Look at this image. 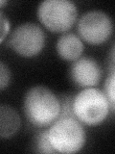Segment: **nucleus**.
Returning a JSON list of instances; mask_svg holds the SVG:
<instances>
[{"label": "nucleus", "instance_id": "obj_3", "mask_svg": "<svg viewBox=\"0 0 115 154\" xmlns=\"http://www.w3.org/2000/svg\"><path fill=\"white\" fill-rule=\"evenodd\" d=\"M76 119L86 126H97L108 118L109 102L105 93L96 88H86L77 94L72 101Z\"/></svg>", "mask_w": 115, "mask_h": 154}, {"label": "nucleus", "instance_id": "obj_12", "mask_svg": "<svg viewBox=\"0 0 115 154\" xmlns=\"http://www.w3.org/2000/svg\"><path fill=\"white\" fill-rule=\"evenodd\" d=\"M11 71L3 62L0 63V89L5 90L9 86L11 81Z\"/></svg>", "mask_w": 115, "mask_h": 154}, {"label": "nucleus", "instance_id": "obj_8", "mask_svg": "<svg viewBox=\"0 0 115 154\" xmlns=\"http://www.w3.org/2000/svg\"><path fill=\"white\" fill-rule=\"evenodd\" d=\"M81 38L74 33H64L57 42V53L62 60L74 62L81 58L84 52Z\"/></svg>", "mask_w": 115, "mask_h": 154}, {"label": "nucleus", "instance_id": "obj_10", "mask_svg": "<svg viewBox=\"0 0 115 154\" xmlns=\"http://www.w3.org/2000/svg\"><path fill=\"white\" fill-rule=\"evenodd\" d=\"M104 93L109 102L110 109L115 111V66H111L109 73L105 81Z\"/></svg>", "mask_w": 115, "mask_h": 154}, {"label": "nucleus", "instance_id": "obj_7", "mask_svg": "<svg viewBox=\"0 0 115 154\" xmlns=\"http://www.w3.org/2000/svg\"><path fill=\"white\" fill-rule=\"evenodd\" d=\"M102 77V69L91 57H81L73 62L70 67V78L81 88H94Z\"/></svg>", "mask_w": 115, "mask_h": 154}, {"label": "nucleus", "instance_id": "obj_4", "mask_svg": "<svg viewBox=\"0 0 115 154\" xmlns=\"http://www.w3.org/2000/svg\"><path fill=\"white\" fill-rule=\"evenodd\" d=\"M77 17L78 9L69 0H45L37 7V18L54 33H66L74 25Z\"/></svg>", "mask_w": 115, "mask_h": 154}, {"label": "nucleus", "instance_id": "obj_2", "mask_svg": "<svg viewBox=\"0 0 115 154\" xmlns=\"http://www.w3.org/2000/svg\"><path fill=\"white\" fill-rule=\"evenodd\" d=\"M48 137L56 152L62 154L79 152L86 141L84 124L75 116H60L49 126Z\"/></svg>", "mask_w": 115, "mask_h": 154}, {"label": "nucleus", "instance_id": "obj_9", "mask_svg": "<svg viewBox=\"0 0 115 154\" xmlns=\"http://www.w3.org/2000/svg\"><path fill=\"white\" fill-rule=\"evenodd\" d=\"M20 125V117L16 111L9 105H1L0 107V136L1 138H11L18 131Z\"/></svg>", "mask_w": 115, "mask_h": 154}, {"label": "nucleus", "instance_id": "obj_1", "mask_svg": "<svg viewBox=\"0 0 115 154\" xmlns=\"http://www.w3.org/2000/svg\"><path fill=\"white\" fill-rule=\"evenodd\" d=\"M23 110L29 122L36 127L44 128L60 118L61 100L46 87L35 86L24 96Z\"/></svg>", "mask_w": 115, "mask_h": 154}, {"label": "nucleus", "instance_id": "obj_5", "mask_svg": "<svg viewBox=\"0 0 115 154\" xmlns=\"http://www.w3.org/2000/svg\"><path fill=\"white\" fill-rule=\"evenodd\" d=\"M9 45L17 55L32 58L40 54L44 47L45 34L35 23H22L12 32Z\"/></svg>", "mask_w": 115, "mask_h": 154}, {"label": "nucleus", "instance_id": "obj_11", "mask_svg": "<svg viewBox=\"0 0 115 154\" xmlns=\"http://www.w3.org/2000/svg\"><path fill=\"white\" fill-rule=\"evenodd\" d=\"M34 147L38 153H57L50 143L49 137H48V130H44L37 135L34 141Z\"/></svg>", "mask_w": 115, "mask_h": 154}, {"label": "nucleus", "instance_id": "obj_6", "mask_svg": "<svg viewBox=\"0 0 115 154\" xmlns=\"http://www.w3.org/2000/svg\"><path fill=\"white\" fill-rule=\"evenodd\" d=\"M112 32L113 22L108 14L103 11L86 12L79 19V37L89 45H102L111 37Z\"/></svg>", "mask_w": 115, "mask_h": 154}, {"label": "nucleus", "instance_id": "obj_13", "mask_svg": "<svg viewBox=\"0 0 115 154\" xmlns=\"http://www.w3.org/2000/svg\"><path fill=\"white\" fill-rule=\"evenodd\" d=\"M0 24H1V38H0V42H3L5 38L8 36L10 32V21L7 17H5L2 12L0 14Z\"/></svg>", "mask_w": 115, "mask_h": 154}, {"label": "nucleus", "instance_id": "obj_14", "mask_svg": "<svg viewBox=\"0 0 115 154\" xmlns=\"http://www.w3.org/2000/svg\"><path fill=\"white\" fill-rule=\"evenodd\" d=\"M109 60L110 62L112 63V66H115V42L112 45L111 48H110V51H109Z\"/></svg>", "mask_w": 115, "mask_h": 154}]
</instances>
